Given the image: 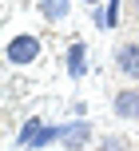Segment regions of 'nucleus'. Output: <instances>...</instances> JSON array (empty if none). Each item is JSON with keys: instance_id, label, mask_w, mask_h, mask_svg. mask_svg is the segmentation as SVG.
Here are the masks:
<instances>
[{"instance_id": "nucleus-5", "label": "nucleus", "mask_w": 139, "mask_h": 151, "mask_svg": "<svg viewBox=\"0 0 139 151\" xmlns=\"http://www.w3.org/2000/svg\"><path fill=\"white\" fill-rule=\"evenodd\" d=\"M115 68L127 80H139V44H119L115 48Z\"/></svg>"}, {"instance_id": "nucleus-4", "label": "nucleus", "mask_w": 139, "mask_h": 151, "mask_svg": "<svg viewBox=\"0 0 139 151\" xmlns=\"http://www.w3.org/2000/svg\"><path fill=\"white\" fill-rule=\"evenodd\" d=\"M111 107H115L119 119H139V88H123V91H115Z\"/></svg>"}, {"instance_id": "nucleus-11", "label": "nucleus", "mask_w": 139, "mask_h": 151, "mask_svg": "<svg viewBox=\"0 0 139 151\" xmlns=\"http://www.w3.org/2000/svg\"><path fill=\"white\" fill-rule=\"evenodd\" d=\"M84 4H87V8H100V0H84Z\"/></svg>"}, {"instance_id": "nucleus-6", "label": "nucleus", "mask_w": 139, "mask_h": 151, "mask_svg": "<svg viewBox=\"0 0 139 151\" xmlns=\"http://www.w3.org/2000/svg\"><path fill=\"white\" fill-rule=\"evenodd\" d=\"M36 8H40V16H44L48 24H60V20H68L72 0H36Z\"/></svg>"}, {"instance_id": "nucleus-1", "label": "nucleus", "mask_w": 139, "mask_h": 151, "mask_svg": "<svg viewBox=\"0 0 139 151\" xmlns=\"http://www.w3.org/2000/svg\"><path fill=\"white\" fill-rule=\"evenodd\" d=\"M40 36H32V32H20V36H12L4 44V60L12 64V68H32V64L40 60Z\"/></svg>"}, {"instance_id": "nucleus-10", "label": "nucleus", "mask_w": 139, "mask_h": 151, "mask_svg": "<svg viewBox=\"0 0 139 151\" xmlns=\"http://www.w3.org/2000/svg\"><path fill=\"white\" fill-rule=\"evenodd\" d=\"M100 151H127V139L123 135H103L100 139Z\"/></svg>"}, {"instance_id": "nucleus-3", "label": "nucleus", "mask_w": 139, "mask_h": 151, "mask_svg": "<svg viewBox=\"0 0 139 151\" xmlns=\"http://www.w3.org/2000/svg\"><path fill=\"white\" fill-rule=\"evenodd\" d=\"M64 68H68L72 80H84V76H87V48H84V40H72V44H68V52H64Z\"/></svg>"}, {"instance_id": "nucleus-12", "label": "nucleus", "mask_w": 139, "mask_h": 151, "mask_svg": "<svg viewBox=\"0 0 139 151\" xmlns=\"http://www.w3.org/2000/svg\"><path fill=\"white\" fill-rule=\"evenodd\" d=\"M131 12H135V20H139V0H135V8H131Z\"/></svg>"}, {"instance_id": "nucleus-8", "label": "nucleus", "mask_w": 139, "mask_h": 151, "mask_svg": "<svg viewBox=\"0 0 139 151\" xmlns=\"http://www.w3.org/2000/svg\"><path fill=\"white\" fill-rule=\"evenodd\" d=\"M52 143H60V123H48V127L36 135V143H32L28 151H44V147H52Z\"/></svg>"}, {"instance_id": "nucleus-7", "label": "nucleus", "mask_w": 139, "mask_h": 151, "mask_svg": "<svg viewBox=\"0 0 139 151\" xmlns=\"http://www.w3.org/2000/svg\"><path fill=\"white\" fill-rule=\"evenodd\" d=\"M44 127H48V123L40 119V115H28V119L20 123V131H16V147H32V143H36V135H40Z\"/></svg>"}, {"instance_id": "nucleus-2", "label": "nucleus", "mask_w": 139, "mask_h": 151, "mask_svg": "<svg viewBox=\"0 0 139 151\" xmlns=\"http://www.w3.org/2000/svg\"><path fill=\"white\" fill-rule=\"evenodd\" d=\"M92 143V119H68L60 123V147L64 151H84Z\"/></svg>"}, {"instance_id": "nucleus-9", "label": "nucleus", "mask_w": 139, "mask_h": 151, "mask_svg": "<svg viewBox=\"0 0 139 151\" xmlns=\"http://www.w3.org/2000/svg\"><path fill=\"white\" fill-rule=\"evenodd\" d=\"M119 8H123V0H107L103 4V32H111L119 24Z\"/></svg>"}]
</instances>
